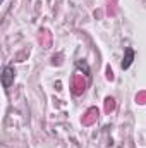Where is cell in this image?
<instances>
[{"label":"cell","instance_id":"1","mask_svg":"<svg viewBox=\"0 0 146 148\" xmlns=\"http://www.w3.org/2000/svg\"><path fill=\"white\" fill-rule=\"evenodd\" d=\"M14 77H16V71H14V67L5 66L3 71H2V84H3V88H10V84L14 83Z\"/></svg>","mask_w":146,"mask_h":148},{"label":"cell","instance_id":"2","mask_svg":"<svg viewBox=\"0 0 146 148\" xmlns=\"http://www.w3.org/2000/svg\"><path fill=\"white\" fill-rule=\"evenodd\" d=\"M84 88H86V81L81 77V74H77V76L74 77V90H72V93H74V95H81V93L84 91Z\"/></svg>","mask_w":146,"mask_h":148},{"label":"cell","instance_id":"3","mask_svg":"<svg viewBox=\"0 0 146 148\" xmlns=\"http://www.w3.org/2000/svg\"><path fill=\"white\" fill-rule=\"evenodd\" d=\"M132 60H134V50L132 48H126V55H124V60H122V69H129L131 67V64H132Z\"/></svg>","mask_w":146,"mask_h":148},{"label":"cell","instance_id":"4","mask_svg":"<svg viewBox=\"0 0 146 148\" xmlns=\"http://www.w3.org/2000/svg\"><path fill=\"white\" fill-rule=\"evenodd\" d=\"M86 115H89V117H84V119H83V122H84V124H91V122H93V119H95V117H98V110H96V109H89Z\"/></svg>","mask_w":146,"mask_h":148},{"label":"cell","instance_id":"5","mask_svg":"<svg viewBox=\"0 0 146 148\" xmlns=\"http://www.w3.org/2000/svg\"><path fill=\"white\" fill-rule=\"evenodd\" d=\"M76 66H77L79 69H84V74H86V76H89V67H88V64H86L84 60H77V62H76Z\"/></svg>","mask_w":146,"mask_h":148},{"label":"cell","instance_id":"6","mask_svg":"<svg viewBox=\"0 0 146 148\" xmlns=\"http://www.w3.org/2000/svg\"><path fill=\"white\" fill-rule=\"evenodd\" d=\"M105 102H107V110H112L113 105H115V103H113V98H107Z\"/></svg>","mask_w":146,"mask_h":148},{"label":"cell","instance_id":"7","mask_svg":"<svg viewBox=\"0 0 146 148\" xmlns=\"http://www.w3.org/2000/svg\"><path fill=\"white\" fill-rule=\"evenodd\" d=\"M107 77H108L110 81H112V79H113V73H112V71H110V69H107Z\"/></svg>","mask_w":146,"mask_h":148}]
</instances>
